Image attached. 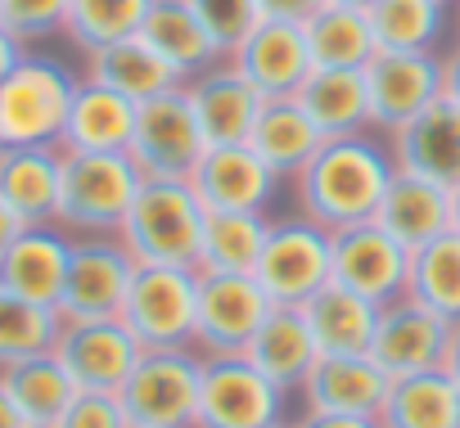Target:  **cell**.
I'll return each mask as SVG.
<instances>
[{
	"label": "cell",
	"mask_w": 460,
	"mask_h": 428,
	"mask_svg": "<svg viewBox=\"0 0 460 428\" xmlns=\"http://www.w3.org/2000/svg\"><path fill=\"white\" fill-rule=\"evenodd\" d=\"M397 162L388 140H375L370 131L361 135H334L316 149V158L294 176V198H298V217L343 231L357 222H370L375 207L393 180Z\"/></svg>",
	"instance_id": "6da1fadb"
},
{
	"label": "cell",
	"mask_w": 460,
	"mask_h": 428,
	"mask_svg": "<svg viewBox=\"0 0 460 428\" xmlns=\"http://www.w3.org/2000/svg\"><path fill=\"white\" fill-rule=\"evenodd\" d=\"M208 207L190 180H140L118 240L140 266H194L203 249Z\"/></svg>",
	"instance_id": "7a4b0ae2"
},
{
	"label": "cell",
	"mask_w": 460,
	"mask_h": 428,
	"mask_svg": "<svg viewBox=\"0 0 460 428\" xmlns=\"http://www.w3.org/2000/svg\"><path fill=\"white\" fill-rule=\"evenodd\" d=\"M140 167L131 153H77L64 149L55 226L77 235H118L140 189Z\"/></svg>",
	"instance_id": "3957f363"
},
{
	"label": "cell",
	"mask_w": 460,
	"mask_h": 428,
	"mask_svg": "<svg viewBox=\"0 0 460 428\" xmlns=\"http://www.w3.org/2000/svg\"><path fill=\"white\" fill-rule=\"evenodd\" d=\"M82 77L50 55H23L0 82V144H59Z\"/></svg>",
	"instance_id": "277c9868"
},
{
	"label": "cell",
	"mask_w": 460,
	"mask_h": 428,
	"mask_svg": "<svg viewBox=\"0 0 460 428\" xmlns=\"http://www.w3.org/2000/svg\"><path fill=\"white\" fill-rule=\"evenodd\" d=\"M199 383H203L199 347H158V352H140L118 401L131 428H194Z\"/></svg>",
	"instance_id": "5b68a950"
},
{
	"label": "cell",
	"mask_w": 460,
	"mask_h": 428,
	"mask_svg": "<svg viewBox=\"0 0 460 428\" xmlns=\"http://www.w3.org/2000/svg\"><path fill=\"white\" fill-rule=\"evenodd\" d=\"M145 352L194 347L199 325V271L194 266H136L122 316Z\"/></svg>",
	"instance_id": "8992f818"
},
{
	"label": "cell",
	"mask_w": 460,
	"mask_h": 428,
	"mask_svg": "<svg viewBox=\"0 0 460 428\" xmlns=\"http://www.w3.org/2000/svg\"><path fill=\"white\" fill-rule=\"evenodd\" d=\"M127 153L145 180H190L194 176V167L208 153V135L194 118L185 86L154 95L136 109V135Z\"/></svg>",
	"instance_id": "52a82bcc"
},
{
	"label": "cell",
	"mask_w": 460,
	"mask_h": 428,
	"mask_svg": "<svg viewBox=\"0 0 460 428\" xmlns=\"http://www.w3.org/2000/svg\"><path fill=\"white\" fill-rule=\"evenodd\" d=\"M330 253H334V240L325 226L307 217H280V222L271 217L253 275L276 307H303L316 289L330 284Z\"/></svg>",
	"instance_id": "ba28073f"
},
{
	"label": "cell",
	"mask_w": 460,
	"mask_h": 428,
	"mask_svg": "<svg viewBox=\"0 0 460 428\" xmlns=\"http://www.w3.org/2000/svg\"><path fill=\"white\" fill-rule=\"evenodd\" d=\"M136 266L118 235H77L55 311L64 320H118Z\"/></svg>",
	"instance_id": "9c48e42d"
},
{
	"label": "cell",
	"mask_w": 460,
	"mask_h": 428,
	"mask_svg": "<svg viewBox=\"0 0 460 428\" xmlns=\"http://www.w3.org/2000/svg\"><path fill=\"white\" fill-rule=\"evenodd\" d=\"M285 419V392L240 356H203L194 428H267Z\"/></svg>",
	"instance_id": "30bf717a"
},
{
	"label": "cell",
	"mask_w": 460,
	"mask_h": 428,
	"mask_svg": "<svg viewBox=\"0 0 460 428\" xmlns=\"http://www.w3.org/2000/svg\"><path fill=\"white\" fill-rule=\"evenodd\" d=\"M276 311L258 275H217L199 271V325H194V347L203 356H240L262 320Z\"/></svg>",
	"instance_id": "8fae6325"
},
{
	"label": "cell",
	"mask_w": 460,
	"mask_h": 428,
	"mask_svg": "<svg viewBox=\"0 0 460 428\" xmlns=\"http://www.w3.org/2000/svg\"><path fill=\"white\" fill-rule=\"evenodd\" d=\"M370 131L393 135L433 100H442V55L438 50H379L366 64Z\"/></svg>",
	"instance_id": "7c38bea8"
},
{
	"label": "cell",
	"mask_w": 460,
	"mask_h": 428,
	"mask_svg": "<svg viewBox=\"0 0 460 428\" xmlns=\"http://www.w3.org/2000/svg\"><path fill=\"white\" fill-rule=\"evenodd\" d=\"M451 334H456L451 320H442L438 311H429L424 302L402 293V298L379 307L370 361L388 379H411V374H424V370H442L447 352H451Z\"/></svg>",
	"instance_id": "4fadbf2b"
},
{
	"label": "cell",
	"mask_w": 460,
	"mask_h": 428,
	"mask_svg": "<svg viewBox=\"0 0 460 428\" xmlns=\"http://www.w3.org/2000/svg\"><path fill=\"white\" fill-rule=\"evenodd\" d=\"M334 253H330V280L370 298V302H393L406 293V266L411 253L379 226V222H357L343 231H330Z\"/></svg>",
	"instance_id": "5bb4252c"
},
{
	"label": "cell",
	"mask_w": 460,
	"mask_h": 428,
	"mask_svg": "<svg viewBox=\"0 0 460 428\" xmlns=\"http://www.w3.org/2000/svg\"><path fill=\"white\" fill-rule=\"evenodd\" d=\"M140 343L122 320H64L55 361L68 370L77 392H122L140 361Z\"/></svg>",
	"instance_id": "9a60e30c"
},
{
	"label": "cell",
	"mask_w": 460,
	"mask_h": 428,
	"mask_svg": "<svg viewBox=\"0 0 460 428\" xmlns=\"http://www.w3.org/2000/svg\"><path fill=\"white\" fill-rule=\"evenodd\" d=\"M226 59L253 82L262 100H294L316 68L307 50V32L294 19H262Z\"/></svg>",
	"instance_id": "2e32d148"
},
{
	"label": "cell",
	"mask_w": 460,
	"mask_h": 428,
	"mask_svg": "<svg viewBox=\"0 0 460 428\" xmlns=\"http://www.w3.org/2000/svg\"><path fill=\"white\" fill-rule=\"evenodd\" d=\"M208 212H267L280 198V176L249 144H208L203 162L190 176Z\"/></svg>",
	"instance_id": "e0dca14e"
},
{
	"label": "cell",
	"mask_w": 460,
	"mask_h": 428,
	"mask_svg": "<svg viewBox=\"0 0 460 428\" xmlns=\"http://www.w3.org/2000/svg\"><path fill=\"white\" fill-rule=\"evenodd\" d=\"M397 171L429 176L438 185H460V104L433 100L424 113H415L406 127L388 135Z\"/></svg>",
	"instance_id": "ac0fdd59"
},
{
	"label": "cell",
	"mask_w": 460,
	"mask_h": 428,
	"mask_svg": "<svg viewBox=\"0 0 460 428\" xmlns=\"http://www.w3.org/2000/svg\"><path fill=\"white\" fill-rule=\"evenodd\" d=\"M185 95L194 104V118L208 135V144H244L258 113H262V95L253 91V82L235 68V64H217L199 77L185 82Z\"/></svg>",
	"instance_id": "d6986e66"
},
{
	"label": "cell",
	"mask_w": 460,
	"mask_h": 428,
	"mask_svg": "<svg viewBox=\"0 0 460 428\" xmlns=\"http://www.w3.org/2000/svg\"><path fill=\"white\" fill-rule=\"evenodd\" d=\"M370 222H379L406 253H415L451 231V185H438L415 171H393Z\"/></svg>",
	"instance_id": "ffe728a7"
},
{
	"label": "cell",
	"mask_w": 460,
	"mask_h": 428,
	"mask_svg": "<svg viewBox=\"0 0 460 428\" xmlns=\"http://www.w3.org/2000/svg\"><path fill=\"white\" fill-rule=\"evenodd\" d=\"M68 253H73V235L50 226H23L19 240L0 258V289L19 293L28 302L41 307H59L64 293V271H68Z\"/></svg>",
	"instance_id": "44dd1931"
},
{
	"label": "cell",
	"mask_w": 460,
	"mask_h": 428,
	"mask_svg": "<svg viewBox=\"0 0 460 428\" xmlns=\"http://www.w3.org/2000/svg\"><path fill=\"white\" fill-rule=\"evenodd\" d=\"M59 144H0V203L23 226H50L59 207Z\"/></svg>",
	"instance_id": "7402d4cb"
},
{
	"label": "cell",
	"mask_w": 460,
	"mask_h": 428,
	"mask_svg": "<svg viewBox=\"0 0 460 428\" xmlns=\"http://www.w3.org/2000/svg\"><path fill=\"white\" fill-rule=\"evenodd\" d=\"M393 379L366 356H321L303 383V401L316 415H357L379 419Z\"/></svg>",
	"instance_id": "603a6c76"
},
{
	"label": "cell",
	"mask_w": 460,
	"mask_h": 428,
	"mask_svg": "<svg viewBox=\"0 0 460 428\" xmlns=\"http://www.w3.org/2000/svg\"><path fill=\"white\" fill-rule=\"evenodd\" d=\"M86 82L95 86H109L118 95H127L131 104H145L154 95H167L176 86H185V77L136 32V37H122L113 46H100L86 55V68H82Z\"/></svg>",
	"instance_id": "cb8c5ba5"
},
{
	"label": "cell",
	"mask_w": 460,
	"mask_h": 428,
	"mask_svg": "<svg viewBox=\"0 0 460 428\" xmlns=\"http://www.w3.org/2000/svg\"><path fill=\"white\" fill-rule=\"evenodd\" d=\"M244 356L253 361L258 374H267L289 397V392H303L312 365L321 361V347L312 338V325H307L303 307H276L262 320V329L253 334V343L244 347Z\"/></svg>",
	"instance_id": "d4e9b609"
},
{
	"label": "cell",
	"mask_w": 460,
	"mask_h": 428,
	"mask_svg": "<svg viewBox=\"0 0 460 428\" xmlns=\"http://www.w3.org/2000/svg\"><path fill=\"white\" fill-rule=\"evenodd\" d=\"M136 109L127 95L95 86V82H77L73 104H68V122H64V140L59 149H77V153H127L131 135H136Z\"/></svg>",
	"instance_id": "484cf974"
},
{
	"label": "cell",
	"mask_w": 460,
	"mask_h": 428,
	"mask_svg": "<svg viewBox=\"0 0 460 428\" xmlns=\"http://www.w3.org/2000/svg\"><path fill=\"white\" fill-rule=\"evenodd\" d=\"M303 316L312 325V338L321 347V356H366L375 343V325H379V302L343 289V284H325L303 302Z\"/></svg>",
	"instance_id": "4316f807"
},
{
	"label": "cell",
	"mask_w": 460,
	"mask_h": 428,
	"mask_svg": "<svg viewBox=\"0 0 460 428\" xmlns=\"http://www.w3.org/2000/svg\"><path fill=\"white\" fill-rule=\"evenodd\" d=\"M140 37L190 82L217 64H226V50L221 41L203 28V19L185 5V0H154L145 23H140Z\"/></svg>",
	"instance_id": "83f0119b"
},
{
	"label": "cell",
	"mask_w": 460,
	"mask_h": 428,
	"mask_svg": "<svg viewBox=\"0 0 460 428\" xmlns=\"http://www.w3.org/2000/svg\"><path fill=\"white\" fill-rule=\"evenodd\" d=\"M244 144H249L280 180H294V176L316 158V149L325 144V135H321V127L307 118V109H303L298 100H267Z\"/></svg>",
	"instance_id": "f1b7e54d"
},
{
	"label": "cell",
	"mask_w": 460,
	"mask_h": 428,
	"mask_svg": "<svg viewBox=\"0 0 460 428\" xmlns=\"http://www.w3.org/2000/svg\"><path fill=\"white\" fill-rule=\"evenodd\" d=\"M294 100L307 109V118L321 127L325 140L370 131L366 68H312V77L303 82V91Z\"/></svg>",
	"instance_id": "f546056e"
},
{
	"label": "cell",
	"mask_w": 460,
	"mask_h": 428,
	"mask_svg": "<svg viewBox=\"0 0 460 428\" xmlns=\"http://www.w3.org/2000/svg\"><path fill=\"white\" fill-rule=\"evenodd\" d=\"M0 388L10 392L23 424H46V428H55L64 419V410L73 406V397H77V383L55 361V352L0 365Z\"/></svg>",
	"instance_id": "4dcf8cb0"
},
{
	"label": "cell",
	"mask_w": 460,
	"mask_h": 428,
	"mask_svg": "<svg viewBox=\"0 0 460 428\" xmlns=\"http://www.w3.org/2000/svg\"><path fill=\"white\" fill-rule=\"evenodd\" d=\"M379 428H460V383L451 370H424L411 379H393L388 401L379 410Z\"/></svg>",
	"instance_id": "1f68e13d"
},
{
	"label": "cell",
	"mask_w": 460,
	"mask_h": 428,
	"mask_svg": "<svg viewBox=\"0 0 460 428\" xmlns=\"http://www.w3.org/2000/svg\"><path fill=\"white\" fill-rule=\"evenodd\" d=\"M267 231H271L267 212H208L199 271L253 275V266L262 258V244H267Z\"/></svg>",
	"instance_id": "d6a6232c"
},
{
	"label": "cell",
	"mask_w": 460,
	"mask_h": 428,
	"mask_svg": "<svg viewBox=\"0 0 460 428\" xmlns=\"http://www.w3.org/2000/svg\"><path fill=\"white\" fill-rule=\"evenodd\" d=\"M307 50L316 68H366L379 55L375 28L366 10H348V5H321L307 23Z\"/></svg>",
	"instance_id": "836d02e7"
},
{
	"label": "cell",
	"mask_w": 460,
	"mask_h": 428,
	"mask_svg": "<svg viewBox=\"0 0 460 428\" xmlns=\"http://www.w3.org/2000/svg\"><path fill=\"white\" fill-rule=\"evenodd\" d=\"M406 298L424 302L442 320L460 325V231H447L411 253Z\"/></svg>",
	"instance_id": "e575fe53"
},
{
	"label": "cell",
	"mask_w": 460,
	"mask_h": 428,
	"mask_svg": "<svg viewBox=\"0 0 460 428\" xmlns=\"http://www.w3.org/2000/svg\"><path fill=\"white\" fill-rule=\"evenodd\" d=\"M370 28L379 50H433L447 32V0H375Z\"/></svg>",
	"instance_id": "d590c367"
},
{
	"label": "cell",
	"mask_w": 460,
	"mask_h": 428,
	"mask_svg": "<svg viewBox=\"0 0 460 428\" xmlns=\"http://www.w3.org/2000/svg\"><path fill=\"white\" fill-rule=\"evenodd\" d=\"M149 5H154V0H73L64 37L82 55H91L100 46L122 41V37H136L145 14H149Z\"/></svg>",
	"instance_id": "8d00e7d4"
},
{
	"label": "cell",
	"mask_w": 460,
	"mask_h": 428,
	"mask_svg": "<svg viewBox=\"0 0 460 428\" xmlns=\"http://www.w3.org/2000/svg\"><path fill=\"white\" fill-rule=\"evenodd\" d=\"M59 329H64V316L55 307H41L0 289V365L55 352Z\"/></svg>",
	"instance_id": "74e56055"
},
{
	"label": "cell",
	"mask_w": 460,
	"mask_h": 428,
	"mask_svg": "<svg viewBox=\"0 0 460 428\" xmlns=\"http://www.w3.org/2000/svg\"><path fill=\"white\" fill-rule=\"evenodd\" d=\"M68 5L73 0H0V28L10 37H19L23 46H32V41L64 32Z\"/></svg>",
	"instance_id": "f35d334b"
},
{
	"label": "cell",
	"mask_w": 460,
	"mask_h": 428,
	"mask_svg": "<svg viewBox=\"0 0 460 428\" xmlns=\"http://www.w3.org/2000/svg\"><path fill=\"white\" fill-rule=\"evenodd\" d=\"M185 5L203 19V28L221 41V50L230 55L258 23H262V10L258 0H185Z\"/></svg>",
	"instance_id": "ab89813d"
},
{
	"label": "cell",
	"mask_w": 460,
	"mask_h": 428,
	"mask_svg": "<svg viewBox=\"0 0 460 428\" xmlns=\"http://www.w3.org/2000/svg\"><path fill=\"white\" fill-rule=\"evenodd\" d=\"M55 428H131L118 392H77Z\"/></svg>",
	"instance_id": "60d3db41"
},
{
	"label": "cell",
	"mask_w": 460,
	"mask_h": 428,
	"mask_svg": "<svg viewBox=\"0 0 460 428\" xmlns=\"http://www.w3.org/2000/svg\"><path fill=\"white\" fill-rule=\"evenodd\" d=\"M325 0H258L262 19H294V23H307Z\"/></svg>",
	"instance_id": "b9f144b4"
},
{
	"label": "cell",
	"mask_w": 460,
	"mask_h": 428,
	"mask_svg": "<svg viewBox=\"0 0 460 428\" xmlns=\"http://www.w3.org/2000/svg\"><path fill=\"white\" fill-rule=\"evenodd\" d=\"M294 428H379V419H357V415H316V410H307Z\"/></svg>",
	"instance_id": "7bdbcfd3"
},
{
	"label": "cell",
	"mask_w": 460,
	"mask_h": 428,
	"mask_svg": "<svg viewBox=\"0 0 460 428\" xmlns=\"http://www.w3.org/2000/svg\"><path fill=\"white\" fill-rule=\"evenodd\" d=\"M442 95L460 104V41H456V50L442 55Z\"/></svg>",
	"instance_id": "ee69618b"
},
{
	"label": "cell",
	"mask_w": 460,
	"mask_h": 428,
	"mask_svg": "<svg viewBox=\"0 0 460 428\" xmlns=\"http://www.w3.org/2000/svg\"><path fill=\"white\" fill-rule=\"evenodd\" d=\"M28 55V46L19 41V37H10L5 28H0V82H5L10 73H14V64Z\"/></svg>",
	"instance_id": "f6af8a7d"
},
{
	"label": "cell",
	"mask_w": 460,
	"mask_h": 428,
	"mask_svg": "<svg viewBox=\"0 0 460 428\" xmlns=\"http://www.w3.org/2000/svg\"><path fill=\"white\" fill-rule=\"evenodd\" d=\"M19 231H23V222L14 217V212H10L5 203H0V258H5V249L19 240Z\"/></svg>",
	"instance_id": "bcb514c9"
},
{
	"label": "cell",
	"mask_w": 460,
	"mask_h": 428,
	"mask_svg": "<svg viewBox=\"0 0 460 428\" xmlns=\"http://www.w3.org/2000/svg\"><path fill=\"white\" fill-rule=\"evenodd\" d=\"M0 428H23V419H19V410H14L5 388H0Z\"/></svg>",
	"instance_id": "7dc6e473"
},
{
	"label": "cell",
	"mask_w": 460,
	"mask_h": 428,
	"mask_svg": "<svg viewBox=\"0 0 460 428\" xmlns=\"http://www.w3.org/2000/svg\"><path fill=\"white\" fill-rule=\"evenodd\" d=\"M447 370H451V379L460 383V325H456V334H451V352H447Z\"/></svg>",
	"instance_id": "c3c4849f"
},
{
	"label": "cell",
	"mask_w": 460,
	"mask_h": 428,
	"mask_svg": "<svg viewBox=\"0 0 460 428\" xmlns=\"http://www.w3.org/2000/svg\"><path fill=\"white\" fill-rule=\"evenodd\" d=\"M451 231H460V185H451Z\"/></svg>",
	"instance_id": "681fc988"
},
{
	"label": "cell",
	"mask_w": 460,
	"mask_h": 428,
	"mask_svg": "<svg viewBox=\"0 0 460 428\" xmlns=\"http://www.w3.org/2000/svg\"><path fill=\"white\" fill-rule=\"evenodd\" d=\"M325 5H348V10H366V14H370L375 0H325Z\"/></svg>",
	"instance_id": "f907efd6"
},
{
	"label": "cell",
	"mask_w": 460,
	"mask_h": 428,
	"mask_svg": "<svg viewBox=\"0 0 460 428\" xmlns=\"http://www.w3.org/2000/svg\"><path fill=\"white\" fill-rule=\"evenodd\" d=\"M267 428H294V424H285V419H276V424H267Z\"/></svg>",
	"instance_id": "816d5d0a"
},
{
	"label": "cell",
	"mask_w": 460,
	"mask_h": 428,
	"mask_svg": "<svg viewBox=\"0 0 460 428\" xmlns=\"http://www.w3.org/2000/svg\"><path fill=\"white\" fill-rule=\"evenodd\" d=\"M23 428H46V424H23Z\"/></svg>",
	"instance_id": "f5cc1de1"
},
{
	"label": "cell",
	"mask_w": 460,
	"mask_h": 428,
	"mask_svg": "<svg viewBox=\"0 0 460 428\" xmlns=\"http://www.w3.org/2000/svg\"><path fill=\"white\" fill-rule=\"evenodd\" d=\"M456 32H460V14H456Z\"/></svg>",
	"instance_id": "db71d44e"
},
{
	"label": "cell",
	"mask_w": 460,
	"mask_h": 428,
	"mask_svg": "<svg viewBox=\"0 0 460 428\" xmlns=\"http://www.w3.org/2000/svg\"><path fill=\"white\" fill-rule=\"evenodd\" d=\"M447 5H451V0H447Z\"/></svg>",
	"instance_id": "11a10c76"
}]
</instances>
